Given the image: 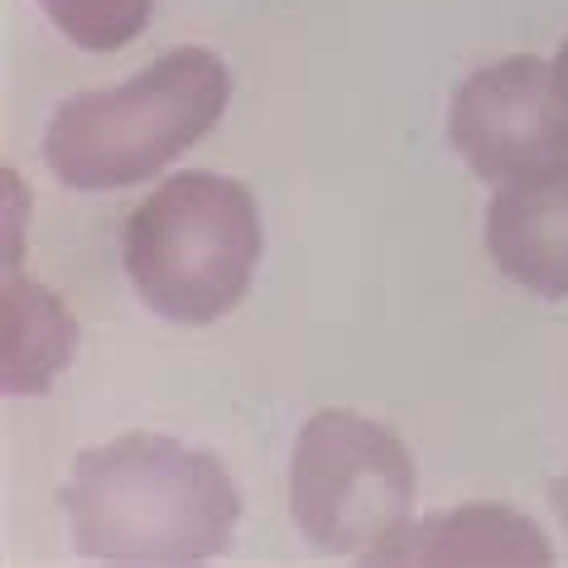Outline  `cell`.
Listing matches in <instances>:
<instances>
[{"label":"cell","mask_w":568,"mask_h":568,"mask_svg":"<svg viewBox=\"0 0 568 568\" xmlns=\"http://www.w3.org/2000/svg\"><path fill=\"white\" fill-rule=\"evenodd\" d=\"M63 510L82 559L203 564L232 549L241 496L212 453L164 434H125L73 463Z\"/></svg>","instance_id":"6da1fadb"},{"label":"cell","mask_w":568,"mask_h":568,"mask_svg":"<svg viewBox=\"0 0 568 568\" xmlns=\"http://www.w3.org/2000/svg\"><path fill=\"white\" fill-rule=\"evenodd\" d=\"M232 78L207 49H174L116 88L78 92L53 111L44 160L63 189L111 193L154 179L222 121Z\"/></svg>","instance_id":"7a4b0ae2"},{"label":"cell","mask_w":568,"mask_h":568,"mask_svg":"<svg viewBox=\"0 0 568 568\" xmlns=\"http://www.w3.org/2000/svg\"><path fill=\"white\" fill-rule=\"evenodd\" d=\"M121 255L145 308L203 328L232 314L261 265V212L236 179L189 169L131 212Z\"/></svg>","instance_id":"3957f363"},{"label":"cell","mask_w":568,"mask_h":568,"mask_svg":"<svg viewBox=\"0 0 568 568\" xmlns=\"http://www.w3.org/2000/svg\"><path fill=\"white\" fill-rule=\"evenodd\" d=\"M415 506L405 444L352 409H318L300 429L290 467L294 525L318 554H372L400 535Z\"/></svg>","instance_id":"277c9868"},{"label":"cell","mask_w":568,"mask_h":568,"mask_svg":"<svg viewBox=\"0 0 568 568\" xmlns=\"http://www.w3.org/2000/svg\"><path fill=\"white\" fill-rule=\"evenodd\" d=\"M448 140L491 183L568 174V92L545 59L477 68L448 106Z\"/></svg>","instance_id":"5b68a950"},{"label":"cell","mask_w":568,"mask_h":568,"mask_svg":"<svg viewBox=\"0 0 568 568\" xmlns=\"http://www.w3.org/2000/svg\"><path fill=\"white\" fill-rule=\"evenodd\" d=\"M487 251L506 280L539 300L568 294V174L506 183L487 207Z\"/></svg>","instance_id":"8992f818"},{"label":"cell","mask_w":568,"mask_h":568,"mask_svg":"<svg viewBox=\"0 0 568 568\" xmlns=\"http://www.w3.org/2000/svg\"><path fill=\"white\" fill-rule=\"evenodd\" d=\"M554 549L535 520L510 506H453L409 520L366 564H549Z\"/></svg>","instance_id":"52a82bcc"},{"label":"cell","mask_w":568,"mask_h":568,"mask_svg":"<svg viewBox=\"0 0 568 568\" xmlns=\"http://www.w3.org/2000/svg\"><path fill=\"white\" fill-rule=\"evenodd\" d=\"M78 347L73 314L53 300L44 284L6 280V390L10 395H44L53 376L68 366Z\"/></svg>","instance_id":"ba28073f"},{"label":"cell","mask_w":568,"mask_h":568,"mask_svg":"<svg viewBox=\"0 0 568 568\" xmlns=\"http://www.w3.org/2000/svg\"><path fill=\"white\" fill-rule=\"evenodd\" d=\"M44 16L88 53H116L150 24L154 0H39Z\"/></svg>","instance_id":"9c48e42d"},{"label":"cell","mask_w":568,"mask_h":568,"mask_svg":"<svg viewBox=\"0 0 568 568\" xmlns=\"http://www.w3.org/2000/svg\"><path fill=\"white\" fill-rule=\"evenodd\" d=\"M554 510H559V520H564V530H568V477L564 481H554Z\"/></svg>","instance_id":"30bf717a"},{"label":"cell","mask_w":568,"mask_h":568,"mask_svg":"<svg viewBox=\"0 0 568 568\" xmlns=\"http://www.w3.org/2000/svg\"><path fill=\"white\" fill-rule=\"evenodd\" d=\"M554 73H559V82H564V92H568V39H564L559 59H554Z\"/></svg>","instance_id":"8fae6325"}]
</instances>
